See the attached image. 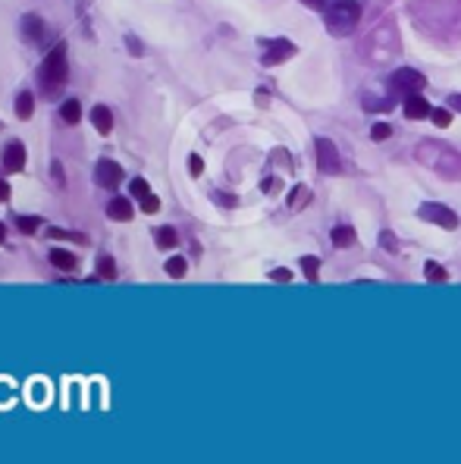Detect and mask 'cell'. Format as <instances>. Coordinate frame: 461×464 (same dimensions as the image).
I'll list each match as a JSON object with an SVG mask.
<instances>
[{
  "label": "cell",
  "mask_w": 461,
  "mask_h": 464,
  "mask_svg": "<svg viewBox=\"0 0 461 464\" xmlns=\"http://www.w3.org/2000/svg\"><path fill=\"white\" fill-rule=\"evenodd\" d=\"M421 220L436 223V226H442V229H455V226H458V216H455L452 210L446 208V204H424V208H421Z\"/></svg>",
  "instance_id": "52a82bcc"
},
{
  "label": "cell",
  "mask_w": 461,
  "mask_h": 464,
  "mask_svg": "<svg viewBox=\"0 0 461 464\" xmlns=\"http://www.w3.org/2000/svg\"><path fill=\"white\" fill-rule=\"evenodd\" d=\"M95 179H98V185H104V189H120V182L126 179V173H122V167L116 161L101 157L95 167Z\"/></svg>",
  "instance_id": "277c9868"
},
{
  "label": "cell",
  "mask_w": 461,
  "mask_h": 464,
  "mask_svg": "<svg viewBox=\"0 0 461 464\" xmlns=\"http://www.w3.org/2000/svg\"><path fill=\"white\" fill-rule=\"evenodd\" d=\"M424 276H427L430 283H446V279H449V273H446V270H442L440 263H434V261H430V263H424Z\"/></svg>",
  "instance_id": "ffe728a7"
},
{
  "label": "cell",
  "mask_w": 461,
  "mask_h": 464,
  "mask_svg": "<svg viewBox=\"0 0 461 464\" xmlns=\"http://www.w3.org/2000/svg\"><path fill=\"white\" fill-rule=\"evenodd\" d=\"M66 85V44H57L41 67V88L48 95H60V88Z\"/></svg>",
  "instance_id": "6da1fadb"
},
{
  "label": "cell",
  "mask_w": 461,
  "mask_h": 464,
  "mask_svg": "<svg viewBox=\"0 0 461 464\" xmlns=\"http://www.w3.org/2000/svg\"><path fill=\"white\" fill-rule=\"evenodd\" d=\"M289 57H295V44H292V41L277 38L264 44V67H279V63H285Z\"/></svg>",
  "instance_id": "8992f818"
},
{
  "label": "cell",
  "mask_w": 461,
  "mask_h": 464,
  "mask_svg": "<svg viewBox=\"0 0 461 464\" xmlns=\"http://www.w3.org/2000/svg\"><path fill=\"white\" fill-rule=\"evenodd\" d=\"M301 4H308V7H324V0H301Z\"/></svg>",
  "instance_id": "836d02e7"
},
{
  "label": "cell",
  "mask_w": 461,
  "mask_h": 464,
  "mask_svg": "<svg viewBox=\"0 0 461 464\" xmlns=\"http://www.w3.org/2000/svg\"><path fill=\"white\" fill-rule=\"evenodd\" d=\"M163 270H167V276H173V279H183L185 270H189V263H185V257H170Z\"/></svg>",
  "instance_id": "ac0fdd59"
},
{
  "label": "cell",
  "mask_w": 461,
  "mask_h": 464,
  "mask_svg": "<svg viewBox=\"0 0 461 464\" xmlns=\"http://www.w3.org/2000/svg\"><path fill=\"white\" fill-rule=\"evenodd\" d=\"M129 48H132V54H136V57H138V54H142V44H138V41H136V38H129Z\"/></svg>",
  "instance_id": "1f68e13d"
},
{
  "label": "cell",
  "mask_w": 461,
  "mask_h": 464,
  "mask_svg": "<svg viewBox=\"0 0 461 464\" xmlns=\"http://www.w3.org/2000/svg\"><path fill=\"white\" fill-rule=\"evenodd\" d=\"M91 122H95V129L101 135L113 132V114H110V107H95V110H91Z\"/></svg>",
  "instance_id": "8fae6325"
},
{
  "label": "cell",
  "mask_w": 461,
  "mask_h": 464,
  "mask_svg": "<svg viewBox=\"0 0 461 464\" xmlns=\"http://www.w3.org/2000/svg\"><path fill=\"white\" fill-rule=\"evenodd\" d=\"M189 173H191V176H201V173H204V161H201L198 154L189 157Z\"/></svg>",
  "instance_id": "f1b7e54d"
},
{
  "label": "cell",
  "mask_w": 461,
  "mask_h": 464,
  "mask_svg": "<svg viewBox=\"0 0 461 464\" xmlns=\"http://www.w3.org/2000/svg\"><path fill=\"white\" fill-rule=\"evenodd\" d=\"M361 20V4L358 0H336L330 10H326V28L330 35H348Z\"/></svg>",
  "instance_id": "7a4b0ae2"
},
{
  "label": "cell",
  "mask_w": 461,
  "mask_h": 464,
  "mask_svg": "<svg viewBox=\"0 0 461 464\" xmlns=\"http://www.w3.org/2000/svg\"><path fill=\"white\" fill-rule=\"evenodd\" d=\"M7 242V226H4V223H0V245Z\"/></svg>",
  "instance_id": "d6a6232c"
},
{
  "label": "cell",
  "mask_w": 461,
  "mask_h": 464,
  "mask_svg": "<svg viewBox=\"0 0 461 464\" xmlns=\"http://www.w3.org/2000/svg\"><path fill=\"white\" fill-rule=\"evenodd\" d=\"M449 104H452V107H458V110H461V98H449Z\"/></svg>",
  "instance_id": "e575fe53"
},
{
  "label": "cell",
  "mask_w": 461,
  "mask_h": 464,
  "mask_svg": "<svg viewBox=\"0 0 461 464\" xmlns=\"http://www.w3.org/2000/svg\"><path fill=\"white\" fill-rule=\"evenodd\" d=\"M154 242H157V248H173V245L179 242V236H176V229L173 226H160V229H154Z\"/></svg>",
  "instance_id": "7c38bea8"
},
{
  "label": "cell",
  "mask_w": 461,
  "mask_h": 464,
  "mask_svg": "<svg viewBox=\"0 0 461 464\" xmlns=\"http://www.w3.org/2000/svg\"><path fill=\"white\" fill-rule=\"evenodd\" d=\"M22 28H26V38L38 41L41 32H44V22H41L38 16H26V20H22Z\"/></svg>",
  "instance_id": "2e32d148"
},
{
  "label": "cell",
  "mask_w": 461,
  "mask_h": 464,
  "mask_svg": "<svg viewBox=\"0 0 461 464\" xmlns=\"http://www.w3.org/2000/svg\"><path fill=\"white\" fill-rule=\"evenodd\" d=\"M132 204H129V198H113V201L107 204V216L110 220H116V223H129L132 220Z\"/></svg>",
  "instance_id": "30bf717a"
},
{
  "label": "cell",
  "mask_w": 461,
  "mask_h": 464,
  "mask_svg": "<svg viewBox=\"0 0 461 464\" xmlns=\"http://www.w3.org/2000/svg\"><path fill=\"white\" fill-rule=\"evenodd\" d=\"M317 167H320V173H326V176L342 169L340 151H336V145H332L330 138H317Z\"/></svg>",
  "instance_id": "5b68a950"
},
{
  "label": "cell",
  "mask_w": 461,
  "mask_h": 464,
  "mask_svg": "<svg viewBox=\"0 0 461 464\" xmlns=\"http://www.w3.org/2000/svg\"><path fill=\"white\" fill-rule=\"evenodd\" d=\"M32 114H35V98L28 95V91H22V95L16 98V116H20V120H28Z\"/></svg>",
  "instance_id": "9a60e30c"
},
{
  "label": "cell",
  "mask_w": 461,
  "mask_h": 464,
  "mask_svg": "<svg viewBox=\"0 0 461 464\" xmlns=\"http://www.w3.org/2000/svg\"><path fill=\"white\" fill-rule=\"evenodd\" d=\"M389 135H393V129H389V126H387V122H380V126H373L371 138H373V142H387Z\"/></svg>",
  "instance_id": "cb8c5ba5"
},
{
  "label": "cell",
  "mask_w": 461,
  "mask_h": 464,
  "mask_svg": "<svg viewBox=\"0 0 461 464\" xmlns=\"http://www.w3.org/2000/svg\"><path fill=\"white\" fill-rule=\"evenodd\" d=\"M355 229L352 226H340V229H332V245H336V248H352L355 245Z\"/></svg>",
  "instance_id": "5bb4252c"
},
{
  "label": "cell",
  "mask_w": 461,
  "mask_h": 464,
  "mask_svg": "<svg viewBox=\"0 0 461 464\" xmlns=\"http://www.w3.org/2000/svg\"><path fill=\"white\" fill-rule=\"evenodd\" d=\"M60 116H63V120H66V122H69V126H75V122H79V120H82V110H79V101H66V104H63V107H60Z\"/></svg>",
  "instance_id": "44dd1931"
},
{
  "label": "cell",
  "mask_w": 461,
  "mask_h": 464,
  "mask_svg": "<svg viewBox=\"0 0 461 464\" xmlns=\"http://www.w3.org/2000/svg\"><path fill=\"white\" fill-rule=\"evenodd\" d=\"M51 173H54L57 189H63V185H66V176H63V163H60V161H54V167H51Z\"/></svg>",
  "instance_id": "83f0119b"
},
{
  "label": "cell",
  "mask_w": 461,
  "mask_h": 464,
  "mask_svg": "<svg viewBox=\"0 0 461 464\" xmlns=\"http://www.w3.org/2000/svg\"><path fill=\"white\" fill-rule=\"evenodd\" d=\"M402 107H405L408 120H427L430 116V104L424 101L421 95H408L405 101H402Z\"/></svg>",
  "instance_id": "9c48e42d"
},
{
  "label": "cell",
  "mask_w": 461,
  "mask_h": 464,
  "mask_svg": "<svg viewBox=\"0 0 461 464\" xmlns=\"http://www.w3.org/2000/svg\"><path fill=\"white\" fill-rule=\"evenodd\" d=\"M270 279H277V283H292V270H273L270 273Z\"/></svg>",
  "instance_id": "f546056e"
},
{
  "label": "cell",
  "mask_w": 461,
  "mask_h": 464,
  "mask_svg": "<svg viewBox=\"0 0 461 464\" xmlns=\"http://www.w3.org/2000/svg\"><path fill=\"white\" fill-rule=\"evenodd\" d=\"M132 195H136V198L151 195V185H148L145 179H132Z\"/></svg>",
  "instance_id": "4316f807"
},
{
  "label": "cell",
  "mask_w": 461,
  "mask_h": 464,
  "mask_svg": "<svg viewBox=\"0 0 461 464\" xmlns=\"http://www.w3.org/2000/svg\"><path fill=\"white\" fill-rule=\"evenodd\" d=\"M142 208H145V214H157V210H160V198H157V195H145L142 198Z\"/></svg>",
  "instance_id": "484cf974"
},
{
  "label": "cell",
  "mask_w": 461,
  "mask_h": 464,
  "mask_svg": "<svg viewBox=\"0 0 461 464\" xmlns=\"http://www.w3.org/2000/svg\"><path fill=\"white\" fill-rule=\"evenodd\" d=\"M16 229L26 232V236H32V232H38L41 229V220L38 216H16Z\"/></svg>",
  "instance_id": "7402d4cb"
},
{
  "label": "cell",
  "mask_w": 461,
  "mask_h": 464,
  "mask_svg": "<svg viewBox=\"0 0 461 464\" xmlns=\"http://www.w3.org/2000/svg\"><path fill=\"white\" fill-rule=\"evenodd\" d=\"M301 270H305V276H308V283H317L320 279V261L317 257H301Z\"/></svg>",
  "instance_id": "e0dca14e"
},
{
  "label": "cell",
  "mask_w": 461,
  "mask_h": 464,
  "mask_svg": "<svg viewBox=\"0 0 461 464\" xmlns=\"http://www.w3.org/2000/svg\"><path fill=\"white\" fill-rule=\"evenodd\" d=\"M424 85H427V79H424L418 69H399V73H393V79H389V91L399 95L402 101H405L408 95H421Z\"/></svg>",
  "instance_id": "3957f363"
},
{
  "label": "cell",
  "mask_w": 461,
  "mask_h": 464,
  "mask_svg": "<svg viewBox=\"0 0 461 464\" xmlns=\"http://www.w3.org/2000/svg\"><path fill=\"white\" fill-rule=\"evenodd\" d=\"M7 198H10V185H7L4 179H0V204L7 201Z\"/></svg>",
  "instance_id": "4dcf8cb0"
},
{
  "label": "cell",
  "mask_w": 461,
  "mask_h": 464,
  "mask_svg": "<svg viewBox=\"0 0 461 464\" xmlns=\"http://www.w3.org/2000/svg\"><path fill=\"white\" fill-rule=\"evenodd\" d=\"M48 257H51V263H54L57 270H75V255H73V251L54 248Z\"/></svg>",
  "instance_id": "4fadbf2b"
},
{
  "label": "cell",
  "mask_w": 461,
  "mask_h": 464,
  "mask_svg": "<svg viewBox=\"0 0 461 464\" xmlns=\"http://www.w3.org/2000/svg\"><path fill=\"white\" fill-rule=\"evenodd\" d=\"M311 201V192H308V185H295V192L289 195V208L292 210H301V204Z\"/></svg>",
  "instance_id": "d6986e66"
},
{
  "label": "cell",
  "mask_w": 461,
  "mask_h": 464,
  "mask_svg": "<svg viewBox=\"0 0 461 464\" xmlns=\"http://www.w3.org/2000/svg\"><path fill=\"white\" fill-rule=\"evenodd\" d=\"M430 116H434V122L440 129H446L449 122H452V114H449V110H430Z\"/></svg>",
  "instance_id": "d4e9b609"
},
{
  "label": "cell",
  "mask_w": 461,
  "mask_h": 464,
  "mask_svg": "<svg viewBox=\"0 0 461 464\" xmlns=\"http://www.w3.org/2000/svg\"><path fill=\"white\" fill-rule=\"evenodd\" d=\"M22 167H26V148L20 142L7 145V151H4V169L7 173H20Z\"/></svg>",
  "instance_id": "ba28073f"
},
{
  "label": "cell",
  "mask_w": 461,
  "mask_h": 464,
  "mask_svg": "<svg viewBox=\"0 0 461 464\" xmlns=\"http://www.w3.org/2000/svg\"><path fill=\"white\" fill-rule=\"evenodd\" d=\"M98 273H101L104 279H116V263H113V257H101V263H98Z\"/></svg>",
  "instance_id": "603a6c76"
}]
</instances>
